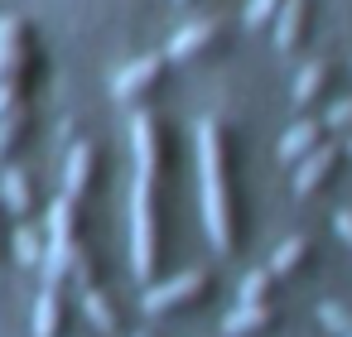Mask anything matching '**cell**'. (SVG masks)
<instances>
[{
  "instance_id": "d4e9b609",
  "label": "cell",
  "mask_w": 352,
  "mask_h": 337,
  "mask_svg": "<svg viewBox=\"0 0 352 337\" xmlns=\"http://www.w3.org/2000/svg\"><path fill=\"white\" fill-rule=\"evenodd\" d=\"M135 337H145V332H135Z\"/></svg>"
},
{
  "instance_id": "2e32d148",
  "label": "cell",
  "mask_w": 352,
  "mask_h": 337,
  "mask_svg": "<svg viewBox=\"0 0 352 337\" xmlns=\"http://www.w3.org/2000/svg\"><path fill=\"white\" fill-rule=\"evenodd\" d=\"M328 73H333V68H328L323 58L304 63V68L294 73V102H299V106H309V102H314V97H318V92L328 87Z\"/></svg>"
},
{
  "instance_id": "6da1fadb",
  "label": "cell",
  "mask_w": 352,
  "mask_h": 337,
  "mask_svg": "<svg viewBox=\"0 0 352 337\" xmlns=\"http://www.w3.org/2000/svg\"><path fill=\"white\" fill-rule=\"evenodd\" d=\"M135 178H131V270L150 279L155 270V169H160V126L155 116L131 121Z\"/></svg>"
},
{
  "instance_id": "603a6c76",
  "label": "cell",
  "mask_w": 352,
  "mask_h": 337,
  "mask_svg": "<svg viewBox=\"0 0 352 337\" xmlns=\"http://www.w3.org/2000/svg\"><path fill=\"white\" fill-rule=\"evenodd\" d=\"M333 226H338V236H342V246L352 251V212H347V207H342V212L333 217Z\"/></svg>"
},
{
  "instance_id": "8992f818",
  "label": "cell",
  "mask_w": 352,
  "mask_h": 337,
  "mask_svg": "<svg viewBox=\"0 0 352 337\" xmlns=\"http://www.w3.org/2000/svg\"><path fill=\"white\" fill-rule=\"evenodd\" d=\"M338 159H342L338 145H314V150L299 159V169H294V193H299V198H314V193L338 174Z\"/></svg>"
},
{
  "instance_id": "4fadbf2b",
  "label": "cell",
  "mask_w": 352,
  "mask_h": 337,
  "mask_svg": "<svg viewBox=\"0 0 352 337\" xmlns=\"http://www.w3.org/2000/svg\"><path fill=\"white\" fill-rule=\"evenodd\" d=\"M0 198H6V207H10L15 217H25V212L34 207V183H30V174H25V169H6V174H0Z\"/></svg>"
},
{
  "instance_id": "5b68a950",
  "label": "cell",
  "mask_w": 352,
  "mask_h": 337,
  "mask_svg": "<svg viewBox=\"0 0 352 337\" xmlns=\"http://www.w3.org/2000/svg\"><path fill=\"white\" fill-rule=\"evenodd\" d=\"M160 73H164V54H140V58H131L126 68L111 73V102L131 106L135 97H145V92L160 82Z\"/></svg>"
},
{
  "instance_id": "7a4b0ae2",
  "label": "cell",
  "mask_w": 352,
  "mask_h": 337,
  "mask_svg": "<svg viewBox=\"0 0 352 337\" xmlns=\"http://www.w3.org/2000/svg\"><path fill=\"white\" fill-rule=\"evenodd\" d=\"M198 178H203V217L212 251H232V198H227V140L222 121H198Z\"/></svg>"
},
{
  "instance_id": "7c38bea8",
  "label": "cell",
  "mask_w": 352,
  "mask_h": 337,
  "mask_svg": "<svg viewBox=\"0 0 352 337\" xmlns=\"http://www.w3.org/2000/svg\"><path fill=\"white\" fill-rule=\"evenodd\" d=\"M63 332V294L58 284H44L34 299V337H58Z\"/></svg>"
},
{
  "instance_id": "30bf717a",
  "label": "cell",
  "mask_w": 352,
  "mask_h": 337,
  "mask_svg": "<svg viewBox=\"0 0 352 337\" xmlns=\"http://www.w3.org/2000/svg\"><path fill=\"white\" fill-rule=\"evenodd\" d=\"M314 145H323V121H299V126H289L285 140H280V164H299Z\"/></svg>"
},
{
  "instance_id": "44dd1931",
  "label": "cell",
  "mask_w": 352,
  "mask_h": 337,
  "mask_svg": "<svg viewBox=\"0 0 352 337\" xmlns=\"http://www.w3.org/2000/svg\"><path fill=\"white\" fill-rule=\"evenodd\" d=\"M280 5H285V0H246V30L270 25V20L280 15Z\"/></svg>"
},
{
  "instance_id": "7402d4cb",
  "label": "cell",
  "mask_w": 352,
  "mask_h": 337,
  "mask_svg": "<svg viewBox=\"0 0 352 337\" xmlns=\"http://www.w3.org/2000/svg\"><path fill=\"white\" fill-rule=\"evenodd\" d=\"M323 126H333V130H347V135H352V97L333 102V106H328V121H323Z\"/></svg>"
},
{
  "instance_id": "277c9868",
  "label": "cell",
  "mask_w": 352,
  "mask_h": 337,
  "mask_svg": "<svg viewBox=\"0 0 352 337\" xmlns=\"http://www.w3.org/2000/svg\"><path fill=\"white\" fill-rule=\"evenodd\" d=\"M208 270H184V275H174V279H164V284H150L145 289V299H140V308L150 313V318H160V313H174V308H184V303H193L198 294H208Z\"/></svg>"
},
{
  "instance_id": "8fae6325",
  "label": "cell",
  "mask_w": 352,
  "mask_h": 337,
  "mask_svg": "<svg viewBox=\"0 0 352 337\" xmlns=\"http://www.w3.org/2000/svg\"><path fill=\"white\" fill-rule=\"evenodd\" d=\"M92 169H97V154H92V145L82 140V145H73L68 150V174H63V193L78 202L82 193H87V183H92Z\"/></svg>"
},
{
  "instance_id": "e0dca14e",
  "label": "cell",
  "mask_w": 352,
  "mask_h": 337,
  "mask_svg": "<svg viewBox=\"0 0 352 337\" xmlns=\"http://www.w3.org/2000/svg\"><path fill=\"white\" fill-rule=\"evenodd\" d=\"M15 260H20L25 270H39V265H44V231H39V226H30V222L15 226Z\"/></svg>"
},
{
  "instance_id": "484cf974",
  "label": "cell",
  "mask_w": 352,
  "mask_h": 337,
  "mask_svg": "<svg viewBox=\"0 0 352 337\" xmlns=\"http://www.w3.org/2000/svg\"><path fill=\"white\" fill-rule=\"evenodd\" d=\"M347 337H352V332H347Z\"/></svg>"
},
{
  "instance_id": "5bb4252c",
  "label": "cell",
  "mask_w": 352,
  "mask_h": 337,
  "mask_svg": "<svg viewBox=\"0 0 352 337\" xmlns=\"http://www.w3.org/2000/svg\"><path fill=\"white\" fill-rule=\"evenodd\" d=\"M78 299H82V313H87V323H92L97 332H116V327H121V323H116V308H111V299H107L97 284L78 289Z\"/></svg>"
},
{
  "instance_id": "d6986e66",
  "label": "cell",
  "mask_w": 352,
  "mask_h": 337,
  "mask_svg": "<svg viewBox=\"0 0 352 337\" xmlns=\"http://www.w3.org/2000/svg\"><path fill=\"white\" fill-rule=\"evenodd\" d=\"M270 289H275V275L261 265L241 279V303H270Z\"/></svg>"
},
{
  "instance_id": "3957f363",
  "label": "cell",
  "mask_w": 352,
  "mask_h": 337,
  "mask_svg": "<svg viewBox=\"0 0 352 337\" xmlns=\"http://www.w3.org/2000/svg\"><path fill=\"white\" fill-rule=\"evenodd\" d=\"M73 236H78V202L63 193V198H54V207H49V231H44V284H63V279H68L73 255H78Z\"/></svg>"
},
{
  "instance_id": "9c48e42d",
  "label": "cell",
  "mask_w": 352,
  "mask_h": 337,
  "mask_svg": "<svg viewBox=\"0 0 352 337\" xmlns=\"http://www.w3.org/2000/svg\"><path fill=\"white\" fill-rule=\"evenodd\" d=\"M275 323V303H236V313L222 318V332L227 337H251V332H265Z\"/></svg>"
},
{
  "instance_id": "9a60e30c",
  "label": "cell",
  "mask_w": 352,
  "mask_h": 337,
  "mask_svg": "<svg viewBox=\"0 0 352 337\" xmlns=\"http://www.w3.org/2000/svg\"><path fill=\"white\" fill-rule=\"evenodd\" d=\"M304 255H309V241H304V236H285V241L275 246V255L265 260V270H270L275 279H285V275H294V270L304 265Z\"/></svg>"
},
{
  "instance_id": "52a82bcc",
  "label": "cell",
  "mask_w": 352,
  "mask_h": 337,
  "mask_svg": "<svg viewBox=\"0 0 352 337\" xmlns=\"http://www.w3.org/2000/svg\"><path fill=\"white\" fill-rule=\"evenodd\" d=\"M222 30H227V20H217V15H208V20H193V25H184V30L169 39L164 58H198V54H208V49L222 39Z\"/></svg>"
},
{
  "instance_id": "ffe728a7",
  "label": "cell",
  "mask_w": 352,
  "mask_h": 337,
  "mask_svg": "<svg viewBox=\"0 0 352 337\" xmlns=\"http://www.w3.org/2000/svg\"><path fill=\"white\" fill-rule=\"evenodd\" d=\"M318 323H323L333 337H347V332H352V313H342V303H333V299L318 303Z\"/></svg>"
},
{
  "instance_id": "ba28073f",
  "label": "cell",
  "mask_w": 352,
  "mask_h": 337,
  "mask_svg": "<svg viewBox=\"0 0 352 337\" xmlns=\"http://www.w3.org/2000/svg\"><path fill=\"white\" fill-rule=\"evenodd\" d=\"M304 25H309V0H285L280 15H275V54H280V58H289V54L299 49Z\"/></svg>"
},
{
  "instance_id": "cb8c5ba5",
  "label": "cell",
  "mask_w": 352,
  "mask_h": 337,
  "mask_svg": "<svg viewBox=\"0 0 352 337\" xmlns=\"http://www.w3.org/2000/svg\"><path fill=\"white\" fill-rule=\"evenodd\" d=\"M347 154H352V135H347Z\"/></svg>"
},
{
  "instance_id": "ac0fdd59",
  "label": "cell",
  "mask_w": 352,
  "mask_h": 337,
  "mask_svg": "<svg viewBox=\"0 0 352 337\" xmlns=\"http://www.w3.org/2000/svg\"><path fill=\"white\" fill-rule=\"evenodd\" d=\"M25 130H30L25 106H10L6 116H0V159H10V154H15V145L25 140Z\"/></svg>"
}]
</instances>
